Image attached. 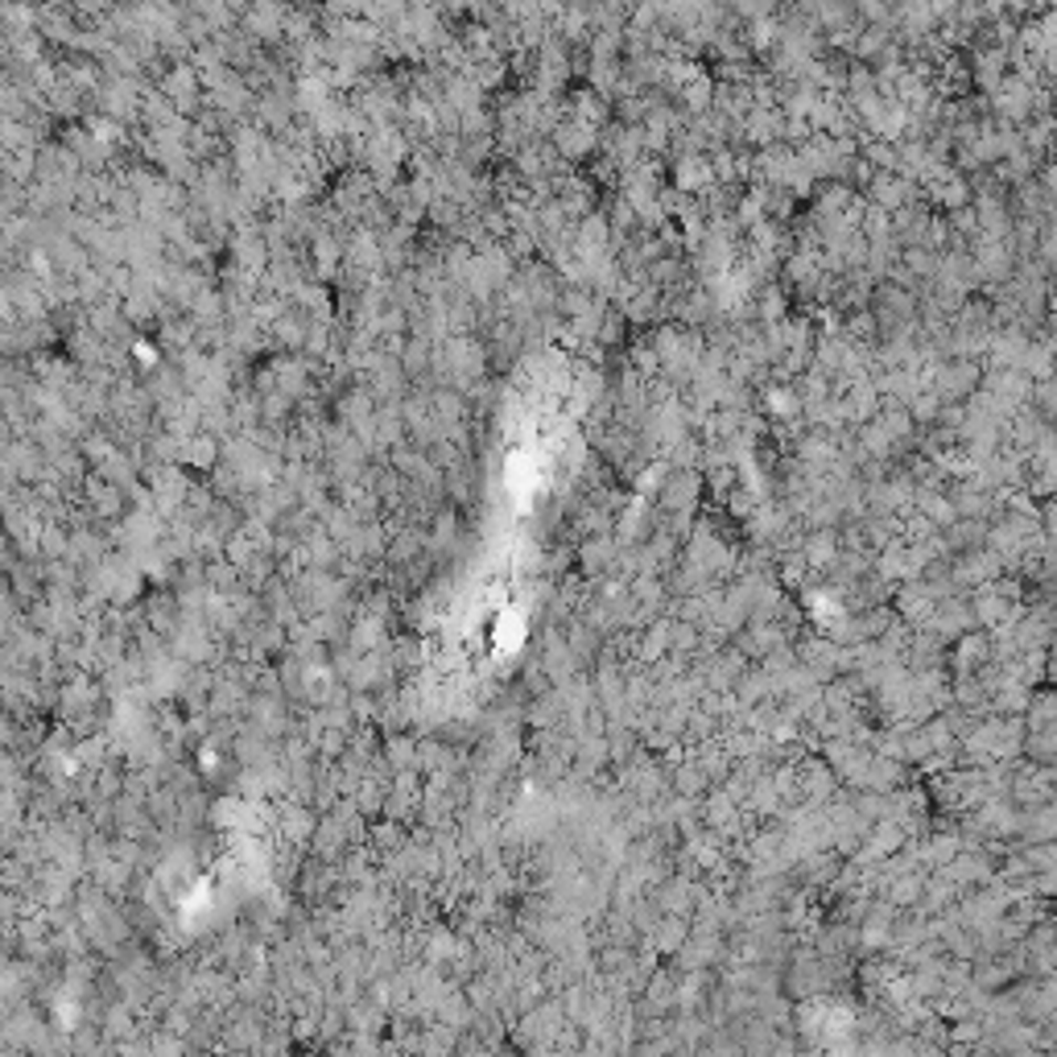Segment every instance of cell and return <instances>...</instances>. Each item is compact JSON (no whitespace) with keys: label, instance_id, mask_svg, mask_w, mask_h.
I'll use <instances>...</instances> for the list:
<instances>
[{"label":"cell","instance_id":"3","mask_svg":"<svg viewBox=\"0 0 1057 1057\" xmlns=\"http://www.w3.org/2000/svg\"><path fill=\"white\" fill-rule=\"evenodd\" d=\"M244 30L256 33V38H277L285 33V13L277 0H256L253 9L244 13Z\"/></svg>","mask_w":1057,"mask_h":1057},{"label":"cell","instance_id":"1","mask_svg":"<svg viewBox=\"0 0 1057 1057\" xmlns=\"http://www.w3.org/2000/svg\"><path fill=\"white\" fill-rule=\"evenodd\" d=\"M992 99H995V112H1000L1004 120H1016V125H1021V120L1033 116L1042 92H1037L1033 75H1004V83L992 92Z\"/></svg>","mask_w":1057,"mask_h":1057},{"label":"cell","instance_id":"4","mask_svg":"<svg viewBox=\"0 0 1057 1057\" xmlns=\"http://www.w3.org/2000/svg\"><path fill=\"white\" fill-rule=\"evenodd\" d=\"M1049 9H1057V0H1049Z\"/></svg>","mask_w":1057,"mask_h":1057},{"label":"cell","instance_id":"2","mask_svg":"<svg viewBox=\"0 0 1057 1057\" xmlns=\"http://www.w3.org/2000/svg\"><path fill=\"white\" fill-rule=\"evenodd\" d=\"M1008 46H995V42H983V46L975 50V59H971V80L979 83V87H1000L1004 83V75H1008Z\"/></svg>","mask_w":1057,"mask_h":1057}]
</instances>
